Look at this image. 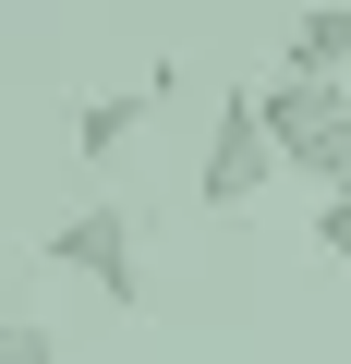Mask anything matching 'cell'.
<instances>
[{"instance_id":"cell-1","label":"cell","mask_w":351,"mask_h":364,"mask_svg":"<svg viewBox=\"0 0 351 364\" xmlns=\"http://www.w3.org/2000/svg\"><path fill=\"white\" fill-rule=\"evenodd\" d=\"M255 109H267V146H279V170H303L315 195H339V182H351V85L267 73V85H255Z\"/></svg>"},{"instance_id":"cell-2","label":"cell","mask_w":351,"mask_h":364,"mask_svg":"<svg viewBox=\"0 0 351 364\" xmlns=\"http://www.w3.org/2000/svg\"><path fill=\"white\" fill-rule=\"evenodd\" d=\"M279 182V146H267V109H255V85H230L218 97V134H206V170H194V195L218 207V219H243L255 195Z\"/></svg>"},{"instance_id":"cell-3","label":"cell","mask_w":351,"mask_h":364,"mask_svg":"<svg viewBox=\"0 0 351 364\" xmlns=\"http://www.w3.org/2000/svg\"><path fill=\"white\" fill-rule=\"evenodd\" d=\"M37 255H49L61 279H85V291H109L121 316L145 304V267H133V219H121V207H97V195H85V207H73V219H61L49 243H37Z\"/></svg>"},{"instance_id":"cell-4","label":"cell","mask_w":351,"mask_h":364,"mask_svg":"<svg viewBox=\"0 0 351 364\" xmlns=\"http://www.w3.org/2000/svg\"><path fill=\"white\" fill-rule=\"evenodd\" d=\"M169 85H182V61H145L133 85H109V97H85V109H73V146H85V158H109L121 134H145V109H157Z\"/></svg>"},{"instance_id":"cell-5","label":"cell","mask_w":351,"mask_h":364,"mask_svg":"<svg viewBox=\"0 0 351 364\" xmlns=\"http://www.w3.org/2000/svg\"><path fill=\"white\" fill-rule=\"evenodd\" d=\"M279 73H315V85L351 73V0H315V13L291 25V61H279Z\"/></svg>"},{"instance_id":"cell-6","label":"cell","mask_w":351,"mask_h":364,"mask_svg":"<svg viewBox=\"0 0 351 364\" xmlns=\"http://www.w3.org/2000/svg\"><path fill=\"white\" fill-rule=\"evenodd\" d=\"M0 364H61V340H49L37 316H0Z\"/></svg>"},{"instance_id":"cell-7","label":"cell","mask_w":351,"mask_h":364,"mask_svg":"<svg viewBox=\"0 0 351 364\" xmlns=\"http://www.w3.org/2000/svg\"><path fill=\"white\" fill-rule=\"evenodd\" d=\"M315 255L351 267V182H339V195H315Z\"/></svg>"}]
</instances>
